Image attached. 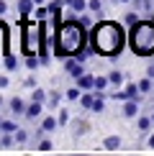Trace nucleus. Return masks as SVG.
I'll list each match as a JSON object with an SVG mask.
<instances>
[{
    "label": "nucleus",
    "mask_w": 154,
    "mask_h": 156,
    "mask_svg": "<svg viewBox=\"0 0 154 156\" xmlns=\"http://www.w3.org/2000/svg\"><path fill=\"white\" fill-rule=\"evenodd\" d=\"M128 46L136 56H154V21L141 18L139 23L128 26Z\"/></svg>",
    "instance_id": "3"
},
{
    "label": "nucleus",
    "mask_w": 154,
    "mask_h": 156,
    "mask_svg": "<svg viewBox=\"0 0 154 156\" xmlns=\"http://www.w3.org/2000/svg\"><path fill=\"white\" fill-rule=\"evenodd\" d=\"M75 84L80 90H95V74H90V72H85V74H80L75 80Z\"/></svg>",
    "instance_id": "13"
},
{
    "label": "nucleus",
    "mask_w": 154,
    "mask_h": 156,
    "mask_svg": "<svg viewBox=\"0 0 154 156\" xmlns=\"http://www.w3.org/2000/svg\"><path fill=\"white\" fill-rule=\"evenodd\" d=\"M34 3H36V5H46V0H34Z\"/></svg>",
    "instance_id": "38"
},
{
    "label": "nucleus",
    "mask_w": 154,
    "mask_h": 156,
    "mask_svg": "<svg viewBox=\"0 0 154 156\" xmlns=\"http://www.w3.org/2000/svg\"><path fill=\"white\" fill-rule=\"evenodd\" d=\"M3 105H5V97H3V95H0V108H3Z\"/></svg>",
    "instance_id": "39"
},
{
    "label": "nucleus",
    "mask_w": 154,
    "mask_h": 156,
    "mask_svg": "<svg viewBox=\"0 0 154 156\" xmlns=\"http://www.w3.org/2000/svg\"><path fill=\"white\" fill-rule=\"evenodd\" d=\"M36 148H38V151H51V148H54V144H51V138L41 136V138L36 141Z\"/></svg>",
    "instance_id": "31"
},
{
    "label": "nucleus",
    "mask_w": 154,
    "mask_h": 156,
    "mask_svg": "<svg viewBox=\"0 0 154 156\" xmlns=\"http://www.w3.org/2000/svg\"><path fill=\"white\" fill-rule=\"evenodd\" d=\"M80 95H82V90L77 87V84H75V87H69V90H64V100H69V102H77V100H80Z\"/></svg>",
    "instance_id": "27"
},
{
    "label": "nucleus",
    "mask_w": 154,
    "mask_h": 156,
    "mask_svg": "<svg viewBox=\"0 0 154 156\" xmlns=\"http://www.w3.org/2000/svg\"><path fill=\"white\" fill-rule=\"evenodd\" d=\"M46 97H49V92H46V90H41V87H34V90H31V100L44 102V105H46Z\"/></svg>",
    "instance_id": "26"
},
{
    "label": "nucleus",
    "mask_w": 154,
    "mask_h": 156,
    "mask_svg": "<svg viewBox=\"0 0 154 156\" xmlns=\"http://www.w3.org/2000/svg\"><path fill=\"white\" fill-rule=\"evenodd\" d=\"M38 128L49 136V133H54L57 128H59V120H57V115H44V118L38 120Z\"/></svg>",
    "instance_id": "10"
},
{
    "label": "nucleus",
    "mask_w": 154,
    "mask_h": 156,
    "mask_svg": "<svg viewBox=\"0 0 154 156\" xmlns=\"http://www.w3.org/2000/svg\"><path fill=\"white\" fill-rule=\"evenodd\" d=\"M152 3H154V0H152Z\"/></svg>",
    "instance_id": "41"
},
{
    "label": "nucleus",
    "mask_w": 154,
    "mask_h": 156,
    "mask_svg": "<svg viewBox=\"0 0 154 156\" xmlns=\"http://www.w3.org/2000/svg\"><path fill=\"white\" fill-rule=\"evenodd\" d=\"M87 41V28L82 26L77 18H69V21H62L51 34V51L59 59H67V56H75Z\"/></svg>",
    "instance_id": "2"
},
{
    "label": "nucleus",
    "mask_w": 154,
    "mask_h": 156,
    "mask_svg": "<svg viewBox=\"0 0 154 156\" xmlns=\"http://www.w3.org/2000/svg\"><path fill=\"white\" fill-rule=\"evenodd\" d=\"M108 80H111V87H121V84H123V72H121V69H111V72H108Z\"/></svg>",
    "instance_id": "24"
},
{
    "label": "nucleus",
    "mask_w": 154,
    "mask_h": 156,
    "mask_svg": "<svg viewBox=\"0 0 154 156\" xmlns=\"http://www.w3.org/2000/svg\"><path fill=\"white\" fill-rule=\"evenodd\" d=\"M67 8L72 10L75 16H77V13H85L87 10V0H67Z\"/></svg>",
    "instance_id": "22"
},
{
    "label": "nucleus",
    "mask_w": 154,
    "mask_h": 156,
    "mask_svg": "<svg viewBox=\"0 0 154 156\" xmlns=\"http://www.w3.org/2000/svg\"><path fill=\"white\" fill-rule=\"evenodd\" d=\"M38 67H41V59H38V54H28V56H26V69H28V72H36Z\"/></svg>",
    "instance_id": "25"
},
{
    "label": "nucleus",
    "mask_w": 154,
    "mask_h": 156,
    "mask_svg": "<svg viewBox=\"0 0 154 156\" xmlns=\"http://www.w3.org/2000/svg\"><path fill=\"white\" fill-rule=\"evenodd\" d=\"M64 72H67V77L77 80V77H80V74H85L87 69H85V62L75 59V56H67V59H64Z\"/></svg>",
    "instance_id": "6"
},
{
    "label": "nucleus",
    "mask_w": 154,
    "mask_h": 156,
    "mask_svg": "<svg viewBox=\"0 0 154 156\" xmlns=\"http://www.w3.org/2000/svg\"><path fill=\"white\" fill-rule=\"evenodd\" d=\"M18 131V123H16V118H3L0 120V133H16Z\"/></svg>",
    "instance_id": "21"
},
{
    "label": "nucleus",
    "mask_w": 154,
    "mask_h": 156,
    "mask_svg": "<svg viewBox=\"0 0 154 156\" xmlns=\"http://www.w3.org/2000/svg\"><path fill=\"white\" fill-rule=\"evenodd\" d=\"M139 92L141 95L154 92V80H152V77H141V80H139Z\"/></svg>",
    "instance_id": "23"
},
{
    "label": "nucleus",
    "mask_w": 154,
    "mask_h": 156,
    "mask_svg": "<svg viewBox=\"0 0 154 156\" xmlns=\"http://www.w3.org/2000/svg\"><path fill=\"white\" fill-rule=\"evenodd\" d=\"M5 108H8V113H10V118H23V113H26V102L21 100V97H10L8 102H5Z\"/></svg>",
    "instance_id": "8"
},
{
    "label": "nucleus",
    "mask_w": 154,
    "mask_h": 156,
    "mask_svg": "<svg viewBox=\"0 0 154 156\" xmlns=\"http://www.w3.org/2000/svg\"><path fill=\"white\" fill-rule=\"evenodd\" d=\"M69 126H72L75 138H77V136H85V133H90V123H87L85 118H72V120H69Z\"/></svg>",
    "instance_id": "12"
},
{
    "label": "nucleus",
    "mask_w": 154,
    "mask_h": 156,
    "mask_svg": "<svg viewBox=\"0 0 154 156\" xmlns=\"http://www.w3.org/2000/svg\"><path fill=\"white\" fill-rule=\"evenodd\" d=\"M31 18H34V21H49V3L46 5H36L34 13H31Z\"/></svg>",
    "instance_id": "17"
},
{
    "label": "nucleus",
    "mask_w": 154,
    "mask_h": 156,
    "mask_svg": "<svg viewBox=\"0 0 154 156\" xmlns=\"http://www.w3.org/2000/svg\"><path fill=\"white\" fill-rule=\"evenodd\" d=\"M146 77H152V80H154V64H149V67H146Z\"/></svg>",
    "instance_id": "36"
},
{
    "label": "nucleus",
    "mask_w": 154,
    "mask_h": 156,
    "mask_svg": "<svg viewBox=\"0 0 154 156\" xmlns=\"http://www.w3.org/2000/svg\"><path fill=\"white\" fill-rule=\"evenodd\" d=\"M149 115H152V123H154V110H152V113H149Z\"/></svg>",
    "instance_id": "40"
},
{
    "label": "nucleus",
    "mask_w": 154,
    "mask_h": 156,
    "mask_svg": "<svg viewBox=\"0 0 154 156\" xmlns=\"http://www.w3.org/2000/svg\"><path fill=\"white\" fill-rule=\"evenodd\" d=\"M87 41L93 54L116 59L123 54V46L128 44V28L116 21H95V26L87 31Z\"/></svg>",
    "instance_id": "1"
},
{
    "label": "nucleus",
    "mask_w": 154,
    "mask_h": 156,
    "mask_svg": "<svg viewBox=\"0 0 154 156\" xmlns=\"http://www.w3.org/2000/svg\"><path fill=\"white\" fill-rule=\"evenodd\" d=\"M139 21H141V16H139L136 10H128L126 16H123V26H126V28H128V26H134V23H139Z\"/></svg>",
    "instance_id": "30"
},
{
    "label": "nucleus",
    "mask_w": 154,
    "mask_h": 156,
    "mask_svg": "<svg viewBox=\"0 0 154 156\" xmlns=\"http://www.w3.org/2000/svg\"><path fill=\"white\" fill-rule=\"evenodd\" d=\"M23 38H21V51L26 56L28 54H38V49H41V41H44V36H41V23H26L23 26Z\"/></svg>",
    "instance_id": "4"
},
{
    "label": "nucleus",
    "mask_w": 154,
    "mask_h": 156,
    "mask_svg": "<svg viewBox=\"0 0 154 156\" xmlns=\"http://www.w3.org/2000/svg\"><path fill=\"white\" fill-rule=\"evenodd\" d=\"M3 64H5V69H8V72H16V69L21 67L18 56H16V54H10V51H5V59H3Z\"/></svg>",
    "instance_id": "18"
},
{
    "label": "nucleus",
    "mask_w": 154,
    "mask_h": 156,
    "mask_svg": "<svg viewBox=\"0 0 154 156\" xmlns=\"http://www.w3.org/2000/svg\"><path fill=\"white\" fill-rule=\"evenodd\" d=\"M13 136H16V146H26V144H31V131H28V128H18Z\"/></svg>",
    "instance_id": "15"
},
{
    "label": "nucleus",
    "mask_w": 154,
    "mask_h": 156,
    "mask_svg": "<svg viewBox=\"0 0 154 156\" xmlns=\"http://www.w3.org/2000/svg\"><path fill=\"white\" fill-rule=\"evenodd\" d=\"M152 128H154L152 115H149V113H139V115H136V131H139V133H149Z\"/></svg>",
    "instance_id": "11"
},
{
    "label": "nucleus",
    "mask_w": 154,
    "mask_h": 156,
    "mask_svg": "<svg viewBox=\"0 0 154 156\" xmlns=\"http://www.w3.org/2000/svg\"><path fill=\"white\" fill-rule=\"evenodd\" d=\"M44 102H36V100H28L26 102V113H23V120H28V123H38L44 118Z\"/></svg>",
    "instance_id": "5"
},
{
    "label": "nucleus",
    "mask_w": 154,
    "mask_h": 156,
    "mask_svg": "<svg viewBox=\"0 0 154 156\" xmlns=\"http://www.w3.org/2000/svg\"><path fill=\"white\" fill-rule=\"evenodd\" d=\"M23 84H26V87H31V90H34V87H36V77H34V74H28V77L23 80Z\"/></svg>",
    "instance_id": "32"
},
{
    "label": "nucleus",
    "mask_w": 154,
    "mask_h": 156,
    "mask_svg": "<svg viewBox=\"0 0 154 156\" xmlns=\"http://www.w3.org/2000/svg\"><path fill=\"white\" fill-rule=\"evenodd\" d=\"M146 146H149V148H154V133H152V131L146 133Z\"/></svg>",
    "instance_id": "35"
},
{
    "label": "nucleus",
    "mask_w": 154,
    "mask_h": 156,
    "mask_svg": "<svg viewBox=\"0 0 154 156\" xmlns=\"http://www.w3.org/2000/svg\"><path fill=\"white\" fill-rule=\"evenodd\" d=\"M16 146V136L13 133H0V148H13Z\"/></svg>",
    "instance_id": "28"
},
{
    "label": "nucleus",
    "mask_w": 154,
    "mask_h": 156,
    "mask_svg": "<svg viewBox=\"0 0 154 156\" xmlns=\"http://www.w3.org/2000/svg\"><path fill=\"white\" fill-rule=\"evenodd\" d=\"M141 113V97H131V100H123V105H121V115H123L126 120L136 118Z\"/></svg>",
    "instance_id": "7"
},
{
    "label": "nucleus",
    "mask_w": 154,
    "mask_h": 156,
    "mask_svg": "<svg viewBox=\"0 0 154 156\" xmlns=\"http://www.w3.org/2000/svg\"><path fill=\"white\" fill-rule=\"evenodd\" d=\"M34 8H36L34 0H16V13H18L21 21H28L31 13H34Z\"/></svg>",
    "instance_id": "9"
},
{
    "label": "nucleus",
    "mask_w": 154,
    "mask_h": 156,
    "mask_svg": "<svg viewBox=\"0 0 154 156\" xmlns=\"http://www.w3.org/2000/svg\"><path fill=\"white\" fill-rule=\"evenodd\" d=\"M64 100V92H57V90H49V97H46V108L49 110H57Z\"/></svg>",
    "instance_id": "14"
},
{
    "label": "nucleus",
    "mask_w": 154,
    "mask_h": 156,
    "mask_svg": "<svg viewBox=\"0 0 154 156\" xmlns=\"http://www.w3.org/2000/svg\"><path fill=\"white\" fill-rule=\"evenodd\" d=\"M57 120H59V126H69V120H72L69 110L67 108H59V110H57Z\"/></svg>",
    "instance_id": "29"
},
{
    "label": "nucleus",
    "mask_w": 154,
    "mask_h": 156,
    "mask_svg": "<svg viewBox=\"0 0 154 156\" xmlns=\"http://www.w3.org/2000/svg\"><path fill=\"white\" fill-rule=\"evenodd\" d=\"M103 8H105V5H103V0H87V10L95 16V21L103 16Z\"/></svg>",
    "instance_id": "19"
},
{
    "label": "nucleus",
    "mask_w": 154,
    "mask_h": 156,
    "mask_svg": "<svg viewBox=\"0 0 154 156\" xmlns=\"http://www.w3.org/2000/svg\"><path fill=\"white\" fill-rule=\"evenodd\" d=\"M10 10V5H8V0H0V18L5 16V13Z\"/></svg>",
    "instance_id": "33"
},
{
    "label": "nucleus",
    "mask_w": 154,
    "mask_h": 156,
    "mask_svg": "<svg viewBox=\"0 0 154 156\" xmlns=\"http://www.w3.org/2000/svg\"><path fill=\"white\" fill-rule=\"evenodd\" d=\"M111 3H134V0H111Z\"/></svg>",
    "instance_id": "37"
},
{
    "label": "nucleus",
    "mask_w": 154,
    "mask_h": 156,
    "mask_svg": "<svg viewBox=\"0 0 154 156\" xmlns=\"http://www.w3.org/2000/svg\"><path fill=\"white\" fill-rule=\"evenodd\" d=\"M5 87H10V80L5 74H0V90H5Z\"/></svg>",
    "instance_id": "34"
},
{
    "label": "nucleus",
    "mask_w": 154,
    "mask_h": 156,
    "mask_svg": "<svg viewBox=\"0 0 154 156\" xmlns=\"http://www.w3.org/2000/svg\"><path fill=\"white\" fill-rule=\"evenodd\" d=\"M108 87H111L108 74H95V92H108Z\"/></svg>",
    "instance_id": "16"
},
{
    "label": "nucleus",
    "mask_w": 154,
    "mask_h": 156,
    "mask_svg": "<svg viewBox=\"0 0 154 156\" xmlns=\"http://www.w3.org/2000/svg\"><path fill=\"white\" fill-rule=\"evenodd\" d=\"M103 148H105V151H116V148H121V136H105Z\"/></svg>",
    "instance_id": "20"
}]
</instances>
